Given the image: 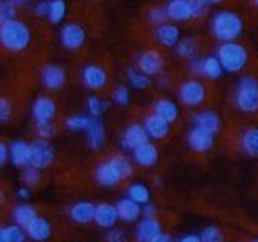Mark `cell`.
Returning <instances> with one entry per match:
<instances>
[{"label":"cell","instance_id":"cell-1","mask_svg":"<svg viewBox=\"0 0 258 242\" xmlns=\"http://www.w3.org/2000/svg\"><path fill=\"white\" fill-rule=\"evenodd\" d=\"M213 35L223 43H234L243 32V20L234 11H219L211 19Z\"/></svg>","mask_w":258,"mask_h":242},{"label":"cell","instance_id":"cell-2","mask_svg":"<svg viewBox=\"0 0 258 242\" xmlns=\"http://www.w3.org/2000/svg\"><path fill=\"white\" fill-rule=\"evenodd\" d=\"M31 43V31L29 28L19 20L7 22L0 26V44L7 50L22 52Z\"/></svg>","mask_w":258,"mask_h":242},{"label":"cell","instance_id":"cell-3","mask_svg":"<svg viewBox=\"0 0 258 242\" xmlns=\"http://www.w3.org/2000/svg\"><path fill=\"white\" fill-rule=\"evenodd\" d=\"M216 58L220 62L222 68L225 71H229V73L241 71L249 61V55H247L246 49L235 41L234 43H223L217 49Z\"/></svg>","mask_w":258,"mask_h":242},{"label":"cell","instance_id":"cell-4","mask_svg":"<svg viewBox=\"0 0 258 242\" xmlns=\"http://www.w3.org/2000/svg\"><path fill=\"white\" fill-rule=\"evenodd\" d=\"M235 106L246 113H253L258 110V80L246 76L240 79L235 89Z\"/></svg>","mask_w":258,"mask_h":242},{"label":"cell","instance_id":"cell-5","mask_svg":"<svg viewBox=\"0 0 258 242\" xmlns=\"http://www.w3.org/2000/svg\"><path fill=\"white\" fill-rule=\"evenodd\" d=\"M205 97H207V89L198 80L184 82L179 88V98L185 106H190V107L199 106L204 103Z\"/></svg>","mask_w":258,"mask_h":242},{"label":"cell","instance_id":"cell-6","mask_svg":"<svg viewBox=\"0 0 258 242\" xmlns=\"http://www.w3.org/2000/svg\"><path fill=\"white\" fill-rule=\"evenodd\" d=\"M53 156H55L53 149L46 141L38 140L31 144V167L37 170L47 168L52 164Z\"/></svg>","mask_w":258,"mask_h":242},{"label":"cell","instance_id":"cell-7","mask_svg":"<svg viewBox=\"0 0 258 242\" xmlns=\"http://www.w3.org/2000/svg\"><path fill=\"white\" fill-rule=\"evenodd\" d=\"M61 43L69 50H78L85 43V31L76 23H69L61 31Z\"/></svg>","mask_w":258,"mask_h":242},{"label":"cell","instance_id":"cell-8","mask_svg":"<svg viewBox=\"0 0 258 242\" xmlns=\"http://www.w3.org/2000/svg\"><path fill=\"white\" fill-rule=\"evenodd\" d=\"M191 67L196 73H199L211 80H216L223 74V68L216 56H207L204 59H196V61H193Z\"/></svg>","mask_w":258,"mask_h":242},{"label":"cell","instance_id":"cell-9","mask_svg":"<svg viewBox=\"0 0 258 242\" xmlns=\"http://www.w3.org/2000/svg\"><path fill=\"white\" fill-rule=\"evenodd\" d=\"M164 65V61H163V56L158 53V52H154V50H148L145 53L140 55L139 58V67H140V71L145 74V76H154L157 73L161 71Z\"/></svg>","mask_w":258,"mask_h":242},{"label":"cell","instance_id":"cell-10","mask_svg":"<svg viewBox=\"0 0 258 242\" xmlns=\"http://www.w3.org/2000/svg\"><path fill=\"white\" fill-rule=\"evenodd\" d=\"M56 113V106L49 97H40L35 100L32 106V115L37 121V125L40 123H50V119Z\"/></svg>","mask_w":258,"mask_h":242},{"label":"cell","instance_id":"cell-11","mask_svg":"<svg viewBox=\"0 0 258 242\" xmlns=\"http://www.w3.org/2000/svg\"><path fill=\"white\" fill-rule=\"evenodd\" d=\"M148 143V134L145 131V128L142 125H133L129 126L123 135V140H121V144L124 149H129V150H136L139 149L140 146L146 144Z\"/></svg>","mask_w":258,"mask_h":242},{"label":"cell","instance_id":"cell-12","mask_svg":"<svg viewBox=\"0 0 258 242\" xmlns=\"http://www.w3.org/2000/svg\"><path fill=\"white\" fill-rule=\"evenodd\" d=\"M188 144H190V147L195 152L205 153V152H208L213 147V144H214V135H211V134H208V132H205L202 129L195 128L188 134Z\"/></svg>","mask_w":258,"mask_h":242},{"label":"cell","instance_id":"cell-13","mask_svg":"<svg viewBox=\"0 0 258 242\" xmlns=\"http://www.w3.org/2000/svg\"><path fill=\"white\" fill-rule=\"evenodd\" d=\"M167 19H172L175 22H187L193 19V11H191V2L187 0H173L169 2L166 8Z\"/></svg>","mask_w":258,"mask_h":242},{"label":"cell","instance_id":"cell-14","mask_svg":"<svg viewBox=\"0 0 258 242\" xmlns=\"http://www.w3.org/2000/svg\"><path fill=\"white\" fill-rule=\"evenodd\" d=\"M117 219H118V216H117L115 206L108 204V203H102V204L96 206V209H94V219L93 221H96V224L99 227L111 228V227H114Z\"/></svg>","mask_w":258,"mask_h":242},{"label":"cell","instance_id":"cell-15","mask_svg":"<svg viewBox=\"0 0 258 242\" xmlns=\"http://www.w3.org/2000/svg\"><path fill=\"white\" fill-rule=\"evenodd\" d=\"M193 119L198 129H202L211 135H214L220 129V118L213 110H201L199 113L195 115Z\"/></svg>","mask_w":258,"mask_h":242},{"label":"cell","instance_id":"cell-16","mask_svg":"<svg viewBox=\"0 0 258 242\" xmlns=\"http://www.w3.org/2000/svg\"><path fill=\"white\" fill-rule=\"evenodd\" d=\"M115 210H117V216L118 219L124 221V222H133V221H137L139 216L142 215V207L140 204L134 203L133 200L129 198H123L117 203L115 206Z\"/></svg>","mask_w":258,"mask_h":242},{"label":"cell","instance_id":"cell-17","mask_svg":"<svg viewBox=\"0 0 258 242\" xmlns=\"http://www.w3.org/2000/svg\"><path fill=\"white\" fill-rule=\"evenodd\" d=\"M43 83L49 89H58L66 83V73L58 65H49L43 70L41 74Z\"/></svg>","mask_w":258,"mask_h":242},{"label":"cell","instance_id":"cell-18","mask_svg":"<svg viewBox=\"0 0 258 242\" xmlns=\"http://www.w3.org/2000/svg\"><path fill=\"white\" fill-rule=\"evenodd\" d=\"M84 83L91 89H100L106 83V73L97 65H88L82 73Z\"/></svg>","mask_w":258,"mask_h":242},{"label":"cell","instance_id":"cell-19","mask_svg":"<svg viewBox=\"0 0 258 242\" xmlns=\"http://www.w3.org/2000/svg\"><path fill=\"white\" fill-rule=\"evenodd\" d=\"M11 161L17 167H28L31 165V144L25 141H16L11 144Z\"/></svg>","mask_w":258,"mask_h":242},{"label":"cell","instance_id":"cell-20","mask_svg":"<svg viewBox=\"0 0 258 242\" xmlns=\"http://www.w3.org/2000/svg\"><path fill=\"white\" fill-rule=\"evenodd\" d=\"M96 179L103 186H114V185H117L121 180L120 173L111 164V161H108V162H105V164H102V165L97 167V170H96Z\"/></svg>","mask_w":258,"mask_h":242},{"label":"cell","instance_id":"cell-21","mask_svg":"<svg viewBox=\"0 0 258 242\" xmlns=\"http://www.w3.org/2000/svg\"><path fill=\"white\" fill-rule=\"evenodd\" d=\"M143 128H145L148 137H152L155 140H163V138H166L169 135V123H166L164 119H161L155 113L151 115L145 121V126Z\"/></svg>","mask_w":258,"mask_h":242},{"label":"cell","instance_id":"cell-22","mask_svg":"<svg viewBox=\"0 0 258 242\" xmlns=\"http://www.w3.org/2000/svg\"><path fill=\"white\" fill-rule=\"evenodd\" d=\"M161 233V224L155 218H145L137 228L139 242H151L155 236Z\"/></svg>","mask_w":258,"mask_h":242},{"label":"cell","instance_id":"cell-23","mask_svg":"<svg viewBox=\"0 0 258 242\" xmlns=\"http://www.w3.org/2000/svg\"><path fill=\"white\" fill-rule=\"evenodd\" d=\"M94 209L96 206L90 201H79L72 206L70 209V216L73 221L79 224H87L94 219Z\"/></svg>","mask_w":258,"mask_h":242},{"label":"cell","instance_id":"cell-24","mask_svg":"<svg viewBox=\"0 0 258 242\" xmlns=\"http://www.w3.org/2000/svg\"><path fill=\"white\" fill-rule=\"evenodd\" d=\"M134 159L142 167H152L158 161V152L154 144H143L139 149L134 150Z\"/></svg>","mask_w":258,"mask_h":242},{"label":"cell","instance_id":"cell-25","mask_svg":"<svg viewBox=\"0 0 258 242\" xmlns=\"http://www.w3.org/2000/svg\"><path fill=\"white\" fill-rule=\"evenodd\" d=\"M26 233L29 234L31 239L34 240H46L49 239L50 233H52V228H50V224L47 219L44 218H40L37 216L28 227H26Z\"/></svg>","mask_w":258,"mask_h":242},{"label":"cell","instance_id":"cell-26","mask_svg":"<svg viewBox=\"0 0 258 242\" xmlns=\"http://www.w3.org/2000/svg\"><path fill=\"white\" fill-rule=\"evenodd\" d=\"M87 134H88L90 147L93 150H99L105 143V129H103V125L99 118L90 119V125L87 128Z\"/></svg>","mask_w":258,"mask_h":242},{"label":"cell","instance_id":"cell-27","mask_svg":"<svg viewBox=\"0 0 258 242\" xmlns=\"http://www.w3.org/2000/svg\"><path fill=\"white\" fill-rule=\"evenodd\" d=\"M157 38L163 46L173 47L179 43V38H181L179 28L175 25H161L157 29Z\"/></svg>","mask_w":258,"mask_h":242},{"label":"cell","instance_id":"cell-28","mask_svg":"<svg viewBox=\"0 0 258 242\" xmlns=\"http://www.w3.org/2000/svg\"><path fill=\"white\" fill-rule=\"evenodd\" d=\"M155 115L160 116L161 119H164L166 123H173V121L178 118L179 115V109L178 106L167 98H161L155 103Z\"/></svg>","mask_w":258,"mask_h":242},{"label":"cell","instance_id":"cell-29","mask_svg":"<svg viewBox=\"0 0 258 242\" xmlns=\"http://www.w3.org/2000/svg\"><path fill=\"white\" fill-rule=\"evenodd\" d=\"M241 149L246 155L258 158V128H252L243 132L240 140Z\"/></svg>","mask_w":258,"mask_h":242},{"label":"cell","instance_id":"cell-30","mask_svg":"<svg viewBox=\"0 0 258 242\" xmlns=\"http://www.w3.org/2000/svg\"><path fill=\"white\" fill-rule=\"evenodd\" d=\"M37 216L38 215H37L35 209L29 204H20L14 209V219H16L19 227L26 228Z\"/></svg>","mask_w":258,"mask_h":242},{"label":"cell","instance_id":"cell-31","mask_svg":"<svg viewBox=\"0 0 258 242\" xmlns=\"http://www.w3.org/2000/svg\"><path fill=\"white\" fill-rule=\"evenodd\" d=\"M149 197H151L149 189L143 183H133L127 189V198L137 204H148Z\"/></svg>","mask_w":258,"mask_h":242},{"label":"cell","instance_id":"cell-32","mask_svg":"<svg viewBox=\"0 0 258 242\" xmlns=\"http://www.w3.org/2000/svg\"><path fill=\"white\" fill-rule=\"evenodd\" d=\"M176 52L181 58H185V59H191L196 56V52H198V43L195 38L188 37V38H184L181 40L178 44H176Z\"/></svg>","mask_w":258,"mask_h":242},{"label":"cell","instance_id":"cell-33","mask_svg":"<svg viewBox=\"0 0 258 242\" xmlns=\"http://www.w3.org/2000/svg\"><path fill=\"white\" fill-rule=\"evenodd\" d=\"M66 11H67V7H66V4L62 2V0H55V2H49L47 17L53 25H56L64 19Z\"/></svg>","mask_w":258,"mask_h":242},{"label":"cell","instance_id":"cell-34","mask_svg":"<svg viewBox=\"0 0 258 242\" xmlns=\"http://www.w3.org/2000/svg\"><path fill=\"white\" fill-rule=\"evenodd\" d=\"M17 14V4L16 2H0V26L7 22L14 20Z\"/></svg>","mask_w":258,"mask_h":242},{"label":"cell","instance_id":"cell-35","mask_svg":"<svg viewBox=\"0 0 258 242\" xmlns=\"http://www.w3.org/2000/svg\"><path fill=\"white\" fill-rule=\"evenodd\" d=\"M127 80L134 88H139V89H145L151 85V79L148 76H145L143 73L136 71V70L127 71Z\"/></svg>","mask_w":258,"mask_h":242},{"label":"cell","instance_id":"cell-36","mask_svg":"<svg viewBox=\"0 0 258 242\" xmlns=\"http://www.w3.org/2000/svg\"><path fill=\"white\" fill-rule=\"evenodd\" d=\"M109 161H111V164L117 168V171L120 173V177H121V179L131 177V174H133V165L129 164L127 159H124V158H121V156H114V158H111Z\"/></svg>","mask_w":258,"mask_h":242},{"label":"cell","instance_id":"cell-37","mask_svg":"<svg viewBox=\"0 0 258 242\" xmlns=\"http://www.w3.org/2000/svg\"><path fill=\"white\" fill-rule=\"evenodd\" d=\"M201 242H223V233L214 225H208L199 234Z\"/></svg>","mask_w":258,"mask_h":242},{"label":"cell","instance_id":"cell-38","mask_svg":"<svg viewBox=\"0 0 258 242\" xmlns=\"http://www.w3.org/2000/svg\"><path fill=\"white\" fill-rule=\"evenodd\" d=\"M88 125H90V118L85 115H75L67 118L66 121V126L70 131H87Z\"/></svg>","mask_w":258,"mask_h":242},{"label":"cell","instance_id":"cell-39","mask_svg":"<svg viewBox=\"0 0 258 242\" xmlns=\"http://www.w3.org/2000/svg\"><path fill=\"white\" fill-rule=\"evenodd\" d=\"M87 106H88V110L91 112V115H94V118H97L105 109H106V103L102 101L97 95H91L88 97V101H87Z\"/></svg>","mask_w":258,"mask_h":242},{"label":"cell","instance_id":"cell-40","mask_svg":"<svg viewBox=\"0 0 258 242\" xmlns=\"http://www.w3.org/2000/svg\"><path fill=\"white\" fill-rule=\"evenodd\" d=\"M22 179L28 186H37L40 182V170H37L34 167H28V168H25Z\"/></svg>","mask_w":258,"mask_h":242},{"label":"cell","instance_id":"cell-41","mask_svg":"<svg viewBox=\"0 0 258 242\" xmlns=\"http://www.w3.org/2000/svg\"><path fill=\"white\" fill-rule=\"evenodd\" d=\"M5 230H7V236H8L10 242H26V234L22 230V227L8 225V227H5Z\"/></svg>","mask_w":258,"mask_h":242},{"label":"cell","instance_id":"cell-42","mask_svg":"<svg viewBox=\"0 0 258 242\" xmlns=\"http://www.w3.org/2000/svg\"><path fill=\"white\" fill-rule=\"evenodd\" d=\"M11 113H13V106H11V103H10L7 98H2V97H0V125L7 123V121L11 118Z\"/></svg>","mask_w":258,"mask_h":242},{"label":"cell","instance_id":"cell-43","mask_svg":"<svg viewBox=\"0 0 258 242\" xmlns=\"http://www.w3.org/2000/svg\"><path fill=\"white\" fill-rule=\"evenodd\" d=\"M210 5H213V4L211 2H202V0H195V2H191L193 19H199V17L205 16Z\"/></svg>","mask_w":258,"mask_h":242},{"label":"cell","instance_id":"cell-44","mask_svg":"<svg viewBox=\"0 0 258 242\" xmlns=\"http://www.w3.org/2000/svg\"><path fill=\"white\" fill-rule=\"evenodd\" d=\"M149 19L152 23H157V25H164L166 20H167V14H166V10H160V8H155L149 13Z\"/></svg>","mask_w":258,"mask_h":242},{"label":"cell","instance_id":"cell-45","mask_svg":"<svg viewBox=\"0 0 258 242\" xmlns=\"http://www.w3.org/2000/svg\"><path fill=\"white\" fill-rule=\"evenodd\" d=\"M114 100L118 104H127L129 103V91H127V88H124V86L117 88L115 92H114Z\"/></svg>","mask_w":258,"mask_h":242},{"label":"cell","instance_id":"cell-46","mask_svg":"<svg viewBox=\"0 0 258 242\" xmlns=\"http://www.w3.org/2000/svg\"><path fill=\"white\" fill-rule=\"evenodd\" d=\"M106 240L108 242H126V234L123 230L118 228H111L106 234Z\"/></svg>","mask_w":258,"mask_h":242},{"label":"cell","instance_id":"cell-47","mask_svg":"<svg viewBox=\"0 0 258 242\" xmlns=\"http://www.w3.org/2000/svg\"><path fill=\"white\" fill-rule=\"evenodd\" d=\"M37 129H38V134L43 138H50L53 135V132H55L52 123H40V125H37Z\"/></svg>","mask_w":258,"mask_h":242},{"label":"cell","instance_id":"cell-48","mask_svg":"<svg viewBox=\"0 0 258 242\" xmlns=\"http://www.w3.org/2000/svg\"><path fill=\"white\" fill-rule=\"evenodd\" d=\"M47 10H49V4L47 2H40L35 5V13L38 16H47Z\"/></svg>","mask_w":258,"mask_h":242},{"label":"cell","instance_id":"cell-49","mask_svg":"<svg viewBox=\"0 0 258 242\" xmlns=\"http://www.w3.org/2000/svg\"><path fill=\"white\" fill-rule=\"evenodd\" d=\"M7 159H8V149L2 141H0V165H4Z\"/></svg>","mask_w":258,"mask_h":242},{"label":"cell","instance_id":"cell-50","mask_svg":"<svg viewBox=\"0 0 258 242\" xmlns=\"http://www.w3.org/2000/svg\"><path fill=\"white\" fill-rule=\"evenodd\" d=\"M143 213H145V216L146 218H154L155 216V207H154V204H145V207H143V210H142Z\"/></svg>","mask_w":258,"mask_h":242},{"label":"cell","instance_id":"cell-51","mask_svg":"<svg viewBox=\"0 0 258 242\" xmlns=\"http://www.w3.org/2000/svg\"><path fill=\"white\" fill-rule=\"evenodd\" d=\"M151 242H175V239L169 234H164V233H160L158 236H155Z\"/></svg>","mask_w":258,"mask_h":242},{"label":"cell","instance_id":"cell-52","mask_svg":"<svg viewBox=\"0 0 258 242\" xmlns=\"http://www.w3.org/2000/svg\"><path fill=\"white\" fill-rule=\"evenodd\" d=\"M179 242H201L199 234H185L179 239Z\"/></svg>","mask_w":258,"mask_h":242},{"label":"cell","instance_id":"cell-53","mask_svg":"<svg viewBox=\"0 0 258 242\" xmlns=\"http://www.w3.org/2000/svg\"><path fill=\"white\" fill-rule=\"evenodd\" d=\"M19 197H22V198H29V197H31L29 189H28V188H20V189H19Z\"/></svg>","mask_w":258,"mask_h":242},{"label":"cell","instance_id":"cell-54","mask_svg":"<svg viewBox=\"0 0 258 242\" xmlns=\"http://www.w3.org/2000/svg\"><path fill=\"white\" fill-rule=\"evenodd\" d=\"M0 242H10L8 236H7V230L5 228H0Z\"/></svg>","mask_w":258,"mask_h":242},{"label":"cell","instance_id":"cell-55","mask_svg":"<svg viewBox=\"0 0 258 242\" xmlns=\"http://www.w3.org/2000/svg\"><path fill=\"white\" fill-rule=\"evenodd\" d=\"M255 7H256V8H258V0H256V2H255Z\"/></svg>","mask_w":258,"mask_h":242},{"label":"cell","instance_id":"cell-56","mask_svg":"<svg viewBox=\"0 0 258 242\" xmlns=\"http://www.w3.org/2000/svg\"><path fill=\"white\" fill-rule=\"evenodd\" d=\"M252 242H258V239H255V240H252Z\"/></svg>","mask_w":258,"mask_h":242}]
</instances>
